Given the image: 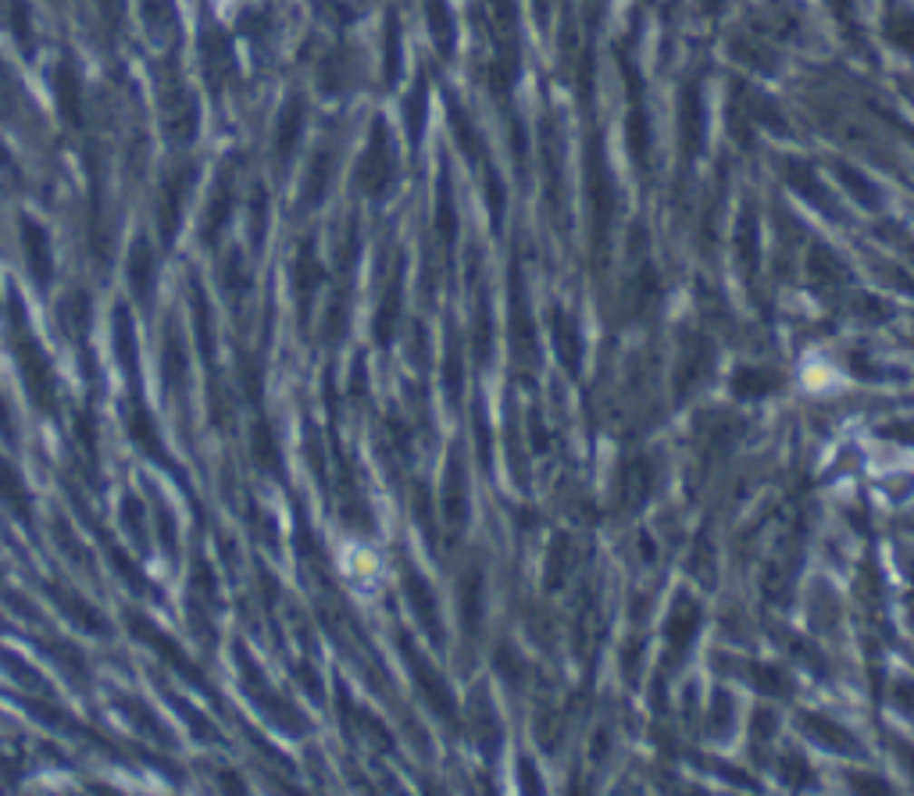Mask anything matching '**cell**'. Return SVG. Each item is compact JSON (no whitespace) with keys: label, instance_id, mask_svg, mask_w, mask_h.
<instances>
[{"label":"cell","instance_id":"6da1fadb","mask_svg":"<svg viewBox=\"0 0 914 796\" xmlns=\"http://www.w3.org/2000/svg\"><path fill=\"white\" fill-rule=\"evenodd\" d=\"M25 243L33 250V265H36V276L47 279L51 276V250H47V236L40 226H25Z\"/></svg>","mask_w":914,"mask_h":796},{"label":"cell","instance_id":"7a4b0ae2","mask_svg":"<svg viewBox=\"0 0 914 796\" xmlns=\"http://www.w3.org/2000/svg\"><path fill=\"white\" fill-rule=\"evenodd\" d=\"M228 211H232V193H219L215 197V204H211V218H208V239H215L219 236V226H222V218H226Z\"/></svg>","mask_w":914,"mask_h":796},{"label":"cell","instance_id":"3957f363","mask_svg":"<svg viewBox=\"0 0 914 796\" xmlns=\"http://www.w3.org/2000/svg\"><path fill=\"white\" fill-rule=\"evenodd\" d=\"M300 121H304V114L297 112V108L286 114V121H283V143H279V150H283V154H289V150H293V140H297V132H300Z\"/></svg>","mask_w":914,"mask_h":796}]
</instances>
